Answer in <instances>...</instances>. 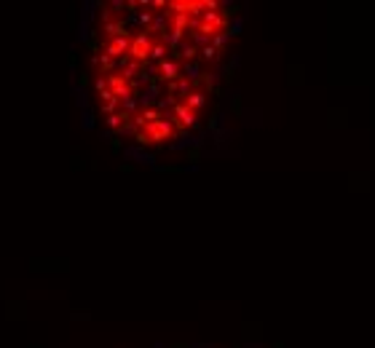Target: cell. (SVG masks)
Masks as SVG:
<instances>
[{"label": "cell", "instance_id": "obj_1", "mask_svg": "<svg viewBox=\"0 0 375 348\" xmlns=\"http://www.w3.org/2000/svg\"><path fill=\"white\" fill-rule=\"evenodd\" d=\"M129 54H131V62H137V64H142L145 59L150 56V35H148V32H140V35L131 41Z\"/></svg>", "mask_w": 375, "mask_h": 348}, {"label": "cell", "instance_id": "obj_2", "mask_svg": "<svg viewBox=\"0 0 375 348\" xmlns=\"http://www.w3.org/2000/svg\"><path fill=\"white\" fill-rule=\"evenodd\" d=\"M145 134H148V142H163L172 137V123L166 121V118H161V121L156 123H148L145 126Z\"/></svg>", "mask_w": 375, "mask_h": 348}, {"label": "cell", "instance_id": "obj_3", "mask_svg": "<svg viewBox=\"0 0 375 348\" xmlns=\"http://www.w3.org/2000/svg\"><path fill=\"white\" fill-rule=\"evenodd\" d=\"M174 115L180 126H196V110H190L185 102H174Z\"/></svg>", "mask_w": 375, "mask_h": 348}, {"label": "cell", "instance_id": "obj_4", "mask_svg": "<svg viewBox=\"0 0 375 348\" xmlns=\"http://www.w3.org/2000/svg\"><path fill=\"white\" fill-rule=\"evenodd\" d=\"M129 49H131V41H129V38H113V41L105 46V56L115 59V56H121L123 51H129Z\"/></svg>", "mask_w": 375, "mask_h": 348}, {"label": "cell", "instance_id": "obj_5", "mask_svg": "<svg viewBox=\"0 0 375 348\" xmlns=\"http://www.w3.org/2000/svg\"><path fill=\"white\" fill-rule=\"evenodd\" d=\"M159 73H161V78L163 81H177V78H180V64L177 62H169V59H163L161 62V67H159Z\"/></svg>", "mask_w": 375, "mask_h": 348}, {"label": "cell", "instance_id": "obj_6", "mask_svg": "<svg viewBox=\"0 0 375 348\" xmlns=\"http://www.w3.org/2000/svg\"><path fill=\"white\" fill-rule=\"evenodd\" d=\"M185 104H188L190 110H199V107H204V104H207V97H204V91H190L188 99H185Z\"/></svg>", "mask_w": 375, "mask_h": 348}, {"label": "cell", "instance_id": "obj_7", "mask_svg": "<svg viewBox=\"0 0 375 348\" xmlns=\"http://www.w3.org/2000/svg\"><path fill=\"white\" fill-rule=\"evenodd\" d=\"M204 24H209V27H222V24H225V19H222L220 14H214V11H207V14H204Z\"/></svg>", "mask_w": 375, "mask_h": 348}, {"label": "cell", "instance_id": "obj_8", "mask_svg": "<svg viewBox=\"0 0 375 348\" xmlns=\"http://www.w3.org/2000/svg\"><path fill=\"white\" fill-rule=\"evenodd\" d=\"M185 75H188V81H199V78H201L199 64H185Z\"/></svg>", "mask_w": 375, "mask_h": 348}, {"label": "cell", "instance_id": "obj_9", "mask_svg": "<svg viewBox=\"0 0 375 348\" xmlns=\"http://www.w3.org/2000/svg\"><path fill=\"white\" fill-rule=\"evenodd\" d=\"M150 56H153V59H163V56H166V46H163V43L150 46Z\"/></svg>", "mask_w": 375, "mask_h": 348}, {"label": "cell", "instance_id": "obj_10", "mask_svg": "<svg viewBox=\"0 0 375 348\" xmlns=\"http://www.w3.org/2000/svg\"><path fill=\"white\" fill-rule=\"evenodd\" d=\"M115 107H118L115 97H113V99H107V102H102V113H107V115H115Z\"/></svg>", "mask_w": 375, "mask_h": 348}, {"label": "cell", "instance_id": "obj_11", "mask_svg": "<svg viewBox=\"0 0 375 348\" xmlns=\"http://www.w3.org/2000/svg\"><path fill=\"white\" fill-rule=\"evenodd\" d=\"M182 59H193L196 56V46H182Z\"/></svg>", "mask_w": 375, "mask_h": 348}, {"label": "cell", "instance_id": "obj_12", "mask_svg": "<svg viewBox=\"0 0 375 348\" xmlns=\"http://www.w3.org/2000/svg\"><path fill=\"white\" fill-rule=\"evenodd\" d=\"M212 41H214V49H222V46H225V41H228V35H214Z\"/></svg>", "mask_w": 375, "mask_h": 348}, {"label": "cell", "instance_id": "obj_13", "mask_svg": "<svg viewBox=\"0 0 375 348\" xmlns=\"http://www.w3.org/2000/svg\"><path fill=\"white\" fill-rule=\"evenodd\" d=\"M100 64H102V70H110V67H113V59H110V56H100Z\"/></svg>", "mask_w": 375, "mask_h": 348}, {"label": "cell", "instance_id": "obj_14", "mask_svg": "<svg viewBox=\"0 0 375 348\" xmlns=\"http://www.w3.org/2000/svg\"><path fill=\"white\" fill-rule=\"evenodd\" d=\"M217 56V49L214 46H207V49H204V59H214Z\"/></svg>", "mask_w": 375, "mask_h": 348}, {"label": "cell", "instance_id": "obj_15", "mask_svg": "<svg viewBox=\"0 0 375 348\" xmlns=\"http://www.w3.org/2000/svg\"><path fill=\"white\" fill-rule=\"evenodd\" d=\"M105 86H107V78H97V91H100V94L105 91Z\"/></svg>", "mask_w": 375, "mask_h": 348}]
</instances>
